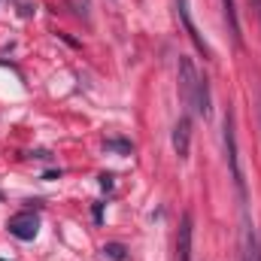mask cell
Instances as JSON below:
<instances>
[{
  "instance_id": "obj_1",
  "label": "cell",
  "mask_w": 261,
  "mask_h": 261,
  "mask_svg": "<svg viewBox=\"0 0 261 261\" xmlns=\"http://www.w3.org/2000/svg\"><path fill=\"white\" fill-rule=\"evenodd\" d=\"M225 152H228V167L237 186V197L240 203L246 200V186H243V170H240V158H237V130H234V113H225Z\"/></svg>"
},
{
  "instance_id": "obj_6",
  "label": "cell",
  "mask_w": 261,
  "mask_h": 261,
  "mask_svg": "<svg viewBox=\"0 0 261 261\" xmlns=\"http://www.w3.org/2000/svg\"><path fill=\"white\" fill-rule=\"evenodd\" d=\"M176 9H179V18H182V24H186V31H189V37H192V43H195L197 49L210 58V46L203 43V37L197 34L195 21H192V12H189V0H176Z\"/></svg>"
},
{
  "instance_id": "obj_11",
  "label": "cell",
  "mask_w": 261,
  "mask_h": 261,
  "mask_svg": "<svg viewBox=\"0 0 261 261\" xmlns=\"http://www.w3.org/2000/svg\"><path fill=\"white\" fill-rule=\"evenodd\" d=\"M70 6H73L82 18H88V15H91V0H70Z\"/></svg>"
},
{
  "instance_id": "obj_5",
  "label": "cell",
  "mask_w": 261,
  "mask_h": 261,
  "mask_svg": "<svg viewBox=\"0 0 261 261\" xmlns=\"http://www.w3.org/2000/svg\"><path fill=\"white\" fill-rule=\"evenodd\" d=\"M189 149H192V119L182 116L173 128V152L179 158H189Z\"/></svg>"
},
{
  "instance_id": "obj_4",
  "label": "cell",
  "mask_w": 261,
  "mask_h": 261,
  "mask_svg": "<svg viewBox=\"0 0 261 261\" xmlns=\"http://www.w3.org/2000/svg\"><path fill=\"white\" fill-rule=\"evenodd\" d=\"M192 234H195V219L192 213H182L179 234H176V261H192Z\"/></svg>"
},
{
  "instance_id": "obj_3",
  "label": "cell",
  "mask_w": 261,
  "mask_h": 261,
  "mask_svg": "<svg viewBox=\"0 0 261 261\" xmlns=\"http://www.w3.org/2000/svg\"><path fill=\"white\" fill-rule=\"evenodd\" d=\"M6 228H9V234L18 237V240H34L37 231H40V219H37L34 213H18V216L9 219Z\"/></svg>"
},
{
  "instance_id": "obj_9",
  "label": "cell",
  "mask_w": 261,
  "mask_h": 261,
  "mask_svg": "<svg viewBox=\"0 0 261 261\" xmlns=\"http://www.w3.org/2000/svg\"><path fill=\"white\" fill-rule=\"evenodd\" d=\"M222 3H225V18H228L231 37H234V43L240 46V21H237V6H234V0H222Z\"/></svg>"
},
{
  "instance_id": "obj_7",
  "label": "cell",
  "mask_w": 261,
  "mask_h": 261,
  "mask_svg": "<svg viewBox=\"0 0 261 261\" xmlns=\"http://www.w3.org/2000/svg\"><path fill=\"white\" fill-rule=\"evenodd\" d=\"M243 261H261V246H258V237H255V228L246 222L243 228Z\"/></svg>"
},
{
  "instance_id": "obj_8",
  "label": "cell",
  "mask_w": 261,
  "mask_h": 261,
  "mask_svg": "<svg viewBox=\"0 0 261 261\" xmlns=\"http://www.w3.org/2000/svg\"><path fill=\"white\" fill-rule=\"evenodd\" d=\"M195 113L197 116H210V82L206 76H200V85H197V97H195Z\"/></svg>"
},
{
  "instance_id": "obj_10",
  "label": "cell",
  "mask_w": 261,
  "mask_h": 261,
  "mask_svg": "<svg viewBox=\"0 0 261 261\" xmlns=\"http://www.w3.org/2000/svg\"><path fill=\"white\" fill-rule=\"evenodd\" d=\"M103 255H107L110 261H125L128 249H125L122 243H107V246H103Z\"/></svg>"
},
{
  "instance_id": "obj_12",
  "label": "cell",
  "mask_w": 261,
  "mask_h": 261,
  "mask_svg": "<svg viewBox=\"0 0 261 261\" xmlns=\"http://www.w3.org/2000/svg\"><path fill=\"white\" fill-rule=\"evenodd\" d=\"M107 146H110V149H122V152H130V146H128V143H119V140H110Z\"/></svg>"
},
{
  "instance_id": "obj_13",
  "label": "cell",
  "mask_w": 261,
  "mask_h": 261,
  "mask_svg": "<svg viewBox=\"0 0 261 261\" xmlns=\"http://www.w3.org/2000/svg\"><path fill=\"white\" fill-rule=\"evenodd\" d=\"M100 186H103V189H113V176L103 173V176H100Z\"/></svg>"
},
{
  "instance_id": "obj_2",
  "label": "cell",
  "mask_w": 261,
  "mask_h": 261,
  "mask_svg": "<svg viewBox=\"0 0 261 261\" xmlns=\"http://www.w3.org/2000/svg\"><path fill=\"white\" fill-rule=\"evenodd\" d=\"M176 82H179V100L186 103V110H195L197 85H200V73L195 70L192 58H179L176 64Z\"/></svg>"
}]
</instances>
